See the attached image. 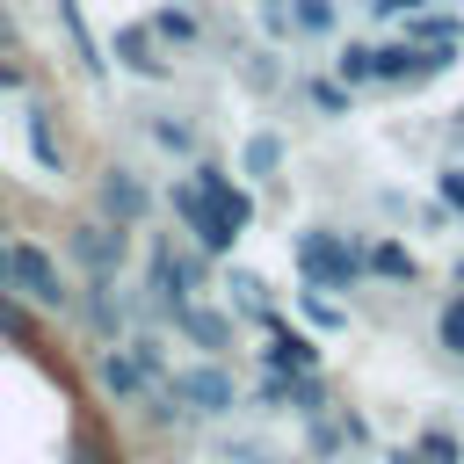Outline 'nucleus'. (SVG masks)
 I'll list each match as a JSON object with an SVG mask.
<instances>
[{
  "label": "nucleus",
  "mask_w": 464,
  "mask_h": 464,
  "mask_svg": "<svg viewBox=\"0 0 464 464\" xmlns=\"http://www.w3.org/2000/svg\"><path fill=\"white\" fill-rule=\"evenodd\" d=\"M297 268L312 290H362V246H348L341 232H297Z\"/></svg>",
  "instance_id": "1"
},
{
  "label": "nucleus",
  "mask_w": 464,
  "mask_h": 464,
  "mask_svg": "<svg viewBox=\"0 0 464 464\" xmlns=\"http://www.w3.org/2000/svg\"><path fill=\"white\" fill-rule=\"evenodd\" d=\"M167 203H174L181 232L196 239V254H210V261H218V254H232V246H239V232H246V225H232V218H225L196 181H174V188H167Z\"/></svg>",
  "instance_id": "2"
},
{
  "label": "nucleus",
  "mask_w": 464,
  "mask_h": 464,
  "mask_svg": "<svg viewBox=\"0 0 464 464\" xmlns=\"http://www.w3.org/2000/svg\"><path fill=\"white\" fill-rule=\"evenodd\" d=\"M7 290H22L36 312H65V276H58V261L36 246V239H7V276H0Z\"/></svg>",
  "instance_id": "3"
},
{
  "label": "nucleus",
  "mask_w": 464,
  "mask_h": 464,
  "mask_svg": "<svg viewBox=\"0 0 464 464\" xmlns=\"http://www.w3.org/2000/svg\"><path fill=\"white\" fill-rule=\"evenodd\" d=\"M188 413H203V420H218V413H232L239 406V384H232V370L225 362H196V370H181V377H160Z\"/></svg>",
  "instance_id": "4"
},
{
  "label": "nucleus",
  "mask_w": 464,
  "mask_h": 464,
  "mask_svg": "<svg viewBox=\"0 0 464 464\" xmlns=\"http://www.w3.org/2000/svg\"><path fill=\"white\" fill-rule=\"evenodd\" d=\"M123 246H130V239H123V225H109V218H87V225L65 239V254H72L87 276H116V268H123Z\"/></svg>",
  "instance_id": "5"
},
{
  "label": "nucleus",
  "mask_w": 464,
  "mask_h": 464,
  "mask_svg": "<svg viewBox=\"0 0 464 464\" xmlns=\"http://www.w3.org/2000/svg\"><path fill=\"white\" fill-rule=\"evenodd\" d=\"M102 218H109V225H145V218H152V188H145L130 167H109V174H102Z\"/></svg>",
  "instance_id": "6"
},
{
  "label": "nucleus",
  "mask_w": 464,
  "mask_h": 464,
  "mask_svg": "<svg viewBox=\"0 0 464 464\" xmlns=\"http://www.w3.org/2000/svg\"><path fill=\"white\" fill-rule=\"evenodd\" d=\"M188 181H196V188H203V196H210V203H218L232 225H254V196H246V188H232V174H225V167L196 160V174H188Z\"/></svg>",
  "instance_id": "7"
},
{
  "label": "nucleus",
  "mask_w": 464,
  "mask_h": 464,
  "mask_svg": "<svg viewBox=\"0 0 464 464\" xmlns=\"http://www.w3.org/2000/svg\"><path fill=\"white\" fill-rule=\"evenodd\" d=\"M116 58L130 65V72H145V80H167L174 65L160 58V36L145 29V22H130V29H116Z\"/></svg>",
  "instance_id": "8"
},
{
  "label": "nucleus",
  "mask_w": 464,
  "mask_h": 464,
  "mask_svg": "<svg viewBox=\"0 0 464 464\" xmlns=\"http://www.w3.org/2000/svg\"><path fill=\"white\" fill-rule=\"evenodd\" d=\"M94 377H102V392H109V399H123V406H138V399H145V370L130 362V348H102Z\"/></svg>",
  "instance_id": "9"
},
{
  "label": "nucleus",
  "mask_w": 464,
  "mask_h": 464,
  "mask_svg": "<svg viewBox=\"0 0 464 464\" xmlns=\"http://www.w3.org/2000/svg\"><path fill=\"white\" fill-rule=\"evenodd\" d=\"M167 319H174L188 341H203V348H232V319H225V312H210V304H196V297H188V304H174Z\"/></svg>",
  "instance_id": "10"
},
{
  "label": "nucleus",
  "mask_w": 464,
  "mask_h": 464,
  "mask_svg": "<svg viewBox=\"0 0 464 464\" xmlns=\"http://www.w3.org/2000/svg\"><path fill=\"white\" fill-rule=\"evenodd\" d=\"M362 276H392V283H420V261L399 239H370L362 246Z\"/></svg>",
  "instance_id": "11"
},
{
  "label": "nucleus",
  "mask_w": 464,
  "mask_h": 464,
  "mask_svg": "<svg viewBox=\"0 0 464 464\" xmlns=\"http://www.w3.org/2000/svg\"><path fill=\"white\" fill-rule=\"evenodd\" d=\"M268 370H283V377H304V370H319V348H312L304 334L276 326V341H268Z\"/></svg>",
  "instance_id": "12"
},
{
  "label": "nucleus",
  "mask_w": 464,
  "mask_h": 464,
  "mask_svg": "<svg viewBox=\"0 0 464 464\" xmlns=\"http://www.w3.org/2000/svg\"><path fill=\"white\" fill-rule=\"evenodd\" d=\"M80 319L94 334H116V283L109 276H87V297H80Z\"/></svg>",
  "instance_id": "13"
},
{
  "label": "nucleus",
  "mask_w": 464,
  "mask_h": 464,
  "mask_svg": "<svg viewBox=\"0 0 464 464\" xmlns=\"http://www.w3.org/2000/svg\"><path fill=\"white\" fill-rule=\"evenodd\" d=\"M304 102H312L319 116H348V102H355V87H341L334 72H326V80L312 72V80H304Z\"/></svg>",
  "instance_id": "14"
},
{
  "label": "nucleus",
  "mask_w": 464,
  "mask_h": 464,
  "mask_svg": "<svg viewBox=\"0 0 464 464\" xmlns=\"http://www.w3.org/2000/svg\"><path fill=\"white\" fill-rule=\"evenodd\" d=\"M413 457H420V464H457V457H464V442H457L450 428H420V442H413Z\"/></svg>",
  "instance_id": "15"
},
{
  "label": "nucleus",
  "mask_w": 464,
  "mask_h": 464,
  "mask_svg": "<svg viewBox=\"0 0 464 464\" xmlns=\"http://www.w3.org/2000/svg\"><path fill=\"white\" fill-rule=\"evenodd\" d=\"M435 341H442L450 355H464V290H457V297L435 312Z\"/></svg>",
  "instance_id": "16"
},
{
  "label": "nucleus",
  "mask_w": 464,
  "mask_h": 464,
  "mask_svg": "<svg viewBox=\"0 0 464 464\" xmlns=\"http://www.w3.org/2000/svg\"><path fill=\"white\" fill-rule=\"evenodd\" d=\"M290 29L326 36V29H334V0H297V7H290Z\"/></svg>",
  "instance_id": "17"
},
{
  "label": "nucleus",
  "mask_w": 464,
  "mask_h": 464,
  "mask_svg": "<svg viewBox=\"0 0 464 464\" xmlns=\"http://www.w3.org/2000/svg\"><path fill=\"white\" fill-rule=\"evenodd\" d=\"M0 334H7V341H22V348H44V341H36V326H29V312H22L7 290H0Z\"/></svg>",
  "instance_id": "18"
},
{
  "label": "nucleus",
  "mask_w": 464,
  "mask_h": 464,
  "mask_svg": "<svg viewBox=\"0 0 464 464\" xmlns=\"http://www.w3.org/2000/svg\"><path fill=\"white\" fill-rule=\"evenodd\" d=\"M152 36H174V44H196V36H203V22H196L188 7H167V14L152 22Z\"/></svg>",
  "instance_id": "19"
},
{
  "label": "nucleus",
  "mask_w": 464,
  "mask_h": 464,
  "mask_svg": "<svg viewBox=\"0 0 464 464\" xmlns=\"http://www.w3.org/2000/svg\"><path fill=\"white\" fill-rule=\"evenodd\" d=\"M145 130H152V145H167V152H196V130H188V123H174V116H152Z\"/></svg>",
  "instance_id": "20"
},
{
  "label": "nucleus",
  "mask_w": 464,
  "mask_h": 464,
  "mask_svg": "<svg viewBox=\"0 0 464 464\" xmlns=\"http://www.w3.org/2000/svg\"><path fill=\"white\" fill-rule=\"evenodd\" d=\"M29 152H36V160H44L51 174L65 167V152H58V138H51V123H44V116H29Z\"/></svg>",
  "instance_id": "21"
},
{
  "label": "nucleus",
  "mask_w": 464,
  "mask_h": 464,
  "mask_svg": "<svg viewBox=\"0 0 464 464\" xmlns=\"http://www.w3.org/2000/svg\"><path fill=\"white\" fill-rule=\"evenodd\" d=\"M239 160H246V174H268V167L283 160V138H268V130H261V138H246V152H239Z\"/></svg>",
  "instance_id": "22"
},
{
  "label": "nucleus",
  "mask_w": 464,
  "mask_h": 464,
  "mask_svg": "<svg viewBox=\"0 0 464 464\" xmlns=\"http://www.w3.org/2000/svg\"><path fill=\"white\" fill-rule=\"evenodd\" d=\"M130 362L145 370V384H160V377H167V355H160V341H152V334H138V341H130Z\"/></svg>",
  "instance_id": "23"
},
{
  "label": "nucleus",
  "mask_w": 464,
  "mask_h": 464,
  "mask_svg": "<svg viewBox=\"0 0 464 464\" xmlns=\"http://www.w3.org/2000/svg\"><path fill=\"white\" fill-rule=\"evenodd\" d=\"M297 312H304V319H312V326H326V334H334V326H341V319H348V312H341V304H326V297H319V290H304V304H297Z\"/></svg>",
  "instance_id": "24"
},
{
  "label": "nucleus",
  "mask_w": 464,
  "mask_h": 464,
  "mask_svg": "<svg viewBox=\"0 0 464 464\" xmlns=\"http://www.w3.org/2000/svg\"><path fill=\"white\" fill-rule=\"evenodd\" d=\"M435 188H442V203L464 218V167H442V174H435Z\"/></svg>",
  "instance_id": "25"
},
{
  "label": "nucleus",
  "mask_w": 464,
  "mask_h": 464,
  "mask_svg": "<svg viewBox=\"0 0 464 464\" xmlns=\"http://www.w3.org/2000/svg\"><path fill=\"white\" fill-rule=\"evenodd\" d=\"M312 450H319V457H334V450H341V435L326 428V413H312Z\"/></svg>",
  "instance_id": "26"
},
{
  "label": "nucleus",
  "mask_w": 464,
  "mask_h": 464,
  "mask_svg": "<svg viewBox=\"0 0 464 464\" xmlns=\"http://www.w3.org/2000/svg\"><path fill=\"white\" fill-rule=\"evenodd\" d=\"M413 7H428V0H370V14H384V22H392V14H399V22H406V14H413Z\"/></svg>",
  "instance_id": "27"
},
{
  "label": "nucleus",
  "mask_w": 464,
  "mask_h": 464,
  "mask_svg": "<svg viewBox=\"0 0 464 464\" xmlns=\"http://www.w3.org/2000/svg\"><path fill=\"white\" fill-rule=\"evenodd\" d=\"M7 87H22V65H0V94H7Z\"/></svg>",
  "instance_id": "28"
},
{
  "label": "nucleus",
  "mask_w": 464,
  "mask_h": 464,
  "mask_svg": "<svg viewBox=\"0 0 464 464\" xmlns=\"http://www.w3.org/2000/svg\"><path fill=\"white\" fill-rule=\"evenodd\" d=\"M0 276H7V225H0ZM0 290H7V283H0Z\"/></svg>",
  "instance_id": "29"
},
{
  "label": "nucleus",
  "mask_w": 464,
  "mask_h": 464,
  "mask_svg": "<svg viewBox=\"0 0 464 464\" xmlns=\"http://www.w3.org/2000/svg\"><path fill=\"white\" fill-rule=\"evenodd\" d=\"M0 44H14V22H7V14H0Z\"/></svg>",
  "instance_id": "30"
},
{
  "label": "nucleus",
  "mask_w": 464,
  "mask_h": 464,
  "mask_svg": "<svg viewBox=\"0 0 464 464\" xmlns=\"http://www.w3.org/2000/svg\"><path fill=\"white\" fill-rule=\"evenodd\" d=\"M392 464H420V457H413V450H392Z\"/></svg>",
  "instance_id": "31"
},
{
  "label": "nucleus",
  "mask_w": 464,
  "mask_h": 464,
  "mask_svg": "<svg viewBox=\"0 0 464 464\" xmlns=\"http://www.w3.org/2000/svg\"><path fill=\"white\" fill-rule=\"evenodd\" d=\"M450 276H457V290H464V261H457V268H450Z\"/></svg>",
  "instance_id": "32"
},
{
  "label": "nucleus",
  "mask_w": 464,
  "mask_h": 464,
  "mask_svg": "<svg viewBox=\"0 0 464 464\" xmlns=\"http://www.w3.org/2000/svg\"><path fill=\"white\" fill-rule=\"evenodd\" d=\"M457 123H464V109H457Z\"/></svg>",
  "instance_id": "33"
}]
</instances>
